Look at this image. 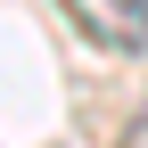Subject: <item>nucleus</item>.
<instances>
[{"label":"nucleus","instance_id":"nucleus-1","mask_svg":"<svg viewBox=\"0 0 148 148\" xmlns=\"http://www.w3.org/2000/svg\"><path fill=\"white\" fill-rule=\"evenodd\" d=\"M66 16L99 49H115V58H140L148 49V0H66Z\"/></svg>","mask_w":148,"mask_h":148}]
</instances>
